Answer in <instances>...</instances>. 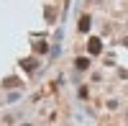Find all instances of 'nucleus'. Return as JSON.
Listing matches in <instances>:
<instances>
[{"mask_svg": "<svg viewBox=\"0 0 128 126\" xmlns=\"http://www.w3.org/2000/svg\"><path fill=\"white\" fill-rule=\"evenodd\" d=\"M90 51H92V54H98V51H100V41H98V39L90 41Z\"/></svg>", "mask_w": 128, "mask_h": 126, "instance_id": "1", "label": "nucleus"}]
</instances>
